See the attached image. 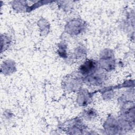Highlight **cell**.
I'll use <instances>...</instances> for the list:
<instances>
[{
    "instance_id": "6da1fadb",
    "label": "cell",
    "mask_w": 135,
    "mask_h": 135,
    "mask_svg": "<svg viewBox=\"0 0 135 135\" xmlns=\"http://www.w3.org/2000/svg\"><path fill=\"white\" fill-rule=\"evenodd\" d=\"M95 68V63L92 60H88L80 67V70L83 74H86L93 71Z\"/></svg>"
}]
</instances>
